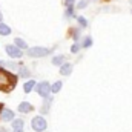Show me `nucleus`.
Segmentation results:
<instances>
[{"instance_id":"f03ea898","label":"nucleus","mask_w":132,"mask_h":132,"mask_svg":"<svg viewBox=\"0 0 132 132\" xmlns=\"http://www.w3.org/2000/svg\"><path fill=\"white\" fill-rule=\"evenodd\" d=\"M51 52H52V49L43 48V46H32V48L26 49V55L31 57V59H43V57L49 55Z\"/></svg>"},{"instance_id":"ddd939ff","label":"nucleus","mask_w":132,"mask_h":132,"mask_svg":"<svg viewBox=\"0 0 132 132\" xmlns=\"http://www.w3.org/2000/svg\"><path fill=\"white\" fill-rule=\"evenodd\" d=\"M92 37L91 35H86V37H83V40H81V43H80V46L83 48V49H88V48H91L92 46Z\"/></svg>"},{"instance_id":"f8f14e48","label":"nucleus","mask_w":132,"mask_h":132,"mask_svg":"<svg viewBox=\"0 0 132 132\" xmlns=\"http://www.w3.org/2000/svg\"><path fill=\"white\" fill-rule=\"evenodd\" d=\"M65 19H75V5L65 8Z\"/></svg>"},{"instance_id":"6ab92c4d","label":"nucleus","mask_w":132,"mask_h":132,"mask_svg":"<svg viewBox=\"0 0 132 132\" xmlns=\"http://www.w3.org/2000/svg\"><path fill=\"white\" fill-rule=\"evenodd\" d=\"M11 31H12V29H11L6 23H3V22L0 23V35H9Z\"/></svg>"},{"instance_id":"dca6fc26","label":"nucleus","mask_w":132,"mask_h":132,"mask_svg":"<svg viewBox=\"0 0 132 132\" xmlns=\"http://www.w3.org/2000/svg\"><path fill=\"white\" fill-rule=\"evenodd\" d=\"M19 75H20V77H23V78H29L31 72H29V69H28L26 66L20 65V66H19Z\"/></svg>"},{"instance_id":"423d86ee","label":"nucleus","mask_w":132,"mask_h":132,"mask_svg":"<svg viewBox=\"0 0 132 132\" xmlns=\"http://www.w3.org/2000/svg\"><path fill=\"white\" fill-rule=\"evenodd\" d=\"M19 112H22V114H29V112H32L34 111V106L29 103V101H22L20 104H19Z\"/></svg>"},{"instance_id":"412c9836","label":"nucleus","mask_w":132,"mask_h":132,"mask_svg":"<svg viewBox=\"0 0 132 132\" xmlns=\"http://www.w3.org/2000/svg\"><path fill=\"white\" fill-rule=\"evenodd\" d=\"M0 66L11 68V69H17V68H19V66H17V63H14V62H5V60H0Z\"/></svg>"},{"instance_id":"aec40b11","label":"nucleus","mask_w":132,"mask_h":132,"mask_svg":"<svg viewBox=\"0 0 132 132\" xmlns=\"http://www.w3.org/2000/svg\"><path fill=\"white\" fill-rule=\"evenodd\" d=\"M88 5H89V0H78L77 3H75V9H85V8H88Z\"/></svg>"},{"instance_id":"6e6552de","label":"nucleus","mask_w":132,"mask_h":132,"mask_svg":"<svg viewBox=\"0 0 132 132\" xmlns=\"http://www.w3.org/2000/svg\"><path fill=\"white\" fill-rule=\"evenodd\" d=\"M72 69H74L72 63L65 62L63 65L60 66V74H62V75H65V77H68V75H71V74H72Z\"/></svg>"},{"instance_id":"a211bd4d","label":"nucleus","mask_w":132,"mask_h":132,"mask_svg":"<svg viewBox=\"0 0 132 132\" xmlns=\"http://www.w3.org/2000/svg\"><path fill=\"white\" fill-rule=\"evenodd\" d=\"M62 88H63V83H62L60 80H59V81H55L54 85H51V94H59Z\"/></svg>"},{"instance_id":"0eeeda50","label":"nucleus","mask_w":132,"mask_h":132,"mask_svg":"<svg viewBox=\"0 0 132 132\" xmlns=\"http://www.w3.org/2000/svg\"><path fill=\"white\" fill-rule=\"evenodd\" d=\"M0 118L6 123V121H12L14 120V112L11 111V109H2V112H0Z\"/></svg>"},{"instance_id":"7ed1b4c3","label":"nucleus","mask_w":132,"mask_h":132,"mask_svg":"<svg viewBox=\"0 0 132 132\" xmlns=\"http://www.w3.org/2000/svg\"><path fill=\"white\" fill-rule=\"evenodd\" d=\"M31 128L35 132H45L46 128H48V123H46V120L42 115H37V117H34L32 121H31Z\"/></svg>"},{"instance_id":"9b49d317","label":"nucleus","mask_w":132,"mask_h":132,"mask_svg":"<svg viewBox=\"0 0 132 132\" xmlns=\"http://www.w3.org/2000/svg\"><path fill=\"white\" fill-rule=\"evenodd\" d=\"M75 20L78 23V28H81V29L88 28V25H89V22H88V19L85 15H75Z\"/></svg>"},{"instance_id":"9d476101","label":"nucleus","mask_w":132,"mask_h":132,"mask_svg":"<svg viewBox=\"0 0 132 132\" xmlns=\"http://www.w3.org/2000/svg\"><path fill=\"white\" fill-rule=\"evenodd\" d=\"M35 85H37V83H35V80L29 78V80H28V81H25V85H23V92H25V94H29L34 88H35Z\"/></svg>"},{"instance_id":"4be33fe9","label":"nucleus","mask_w":132,"mask_h":132,"mask_svg":"<svg viewBox=\"0 0 132 132\" xmlns=\"http://www.w3.org/2000/svg\"><path fill=\"white\" fill-rule=\"evenodd\" d=\"M80 29L81 28H72L71 29V35H72L74 42H78V38H80Z\"/></svg>"},{"instance_id":"f3484780","label":"nucleus","mask_w":132,"mask_h":132,"mask_svg":"<svg viewBox=\"0 0 132 132\" xmlns=\"http://www.w3.org/2000/svg\"><path fill=\"white\" fill-rule=\"evenodd\" d=\"M51 103H52V97L49 95V97H46L45 101H43V108H42V114H46L48 111H49V106H51Z\"/></svg>"},{"instance_id":"cd10ccee","label":"nucleus","mask_w":132,"mask_h":132,"mask_svg":"<svg viewBox=\"0 0 132 132\" xmlns=\"http://www.w3.org/2000/svg\"><path fill=\"white\" fill-rule=\"evenodd\" d=\"M129 3H131V5H132V0H129Z\"/></svg>"},{"instance_id":"4468645a","label":"nucleus","mask_w":132,"mask_h":132,"mask_svg":"<svg viewBox=\"0 0 132 132\" xmlns=\"http://www.w3.org/2000/svg\"><path fill=\"white\" fill-rule=\"evenodd\" d=\"M51 62H52V65H54V66H59V68H60V66H62V65L66 62V59H65V55L59 54V55L52 57V60H51Z\"/></svg>"},{"instance_id":"f257e3e1","label":"nucleus","mask_w":132,"mask_h":132,"mask_svg":"<svg viewBox=\"0 0 132 132\" xmlns=\"http://www.w3.org/2000/svg\"><path fill=\"white\" fill-rule=\"evenodd\" d=\"M17 80H19L17 75L11 74L9 71L3 69V68L0 66V91H2V92H5V94L11 92V91L15 88Z\"/></svg>"},{"instance_id":"5701e85b","label":"nucleus","mask_w":132,"mask_h":132,"mask_svg":"<svg viewBox=\"0 0 132 132\" xmlns=\"http://www.w3.org/2000/svg\"><path fill=\"white\" fill-rule=\"evenodd\" d=\"M80 49H81L80 43H78V42H74V43H72V46H71V52H72V54H77Z\"/></svg>"},{"instance_id":"20e7f679","label":"nucleus","mask_w":132,"mask_h":132,"mask_svg":"<svg viewBox=\"0 0 132 132\" xmlns=\"http://www.w3.org/2000/svg\"><path fill=\"white\" fill-rule=\"evenodd\" d=\"M34 89L37 91V94H38L42 98H46V97L51 95V85H49L48 81H40V83H37Z\"/></svg>"},{"instance_id":"b1692460","label":"nucleus","mask_w":132,"mask_h":132,"mask_svg":"<svg viewBox=\"0 0 132 132\" xmlns=\"http://www.w3.org/2000/svg\"><path fill=\"white\" fill-rule=\"evenodd\" d=\"M75 3H77V0H63L65 8H66V6H72V5H75Z\"/></svg>"},{"instance_id":"c85d7f7f","label":"nucleus","mask_w":132,"mask_h":132,"mask_svg":"<svg viewBox=\"0 0 132 132\" xmlns=\"http://www.w3.org/2000/svg\"><path fill=\"white\" fill-rule=\"evenodd\" d=\"M131 12H132V11H131Z\"/></svg>"},{"instance_id":"bb28decb","label":"nucleus","mask_w":132,"mask_h":132,"mask_svg":"<svg viewBox=\"0 0 132 132\" xmlns=\"http://www.w3.org/2000/svg\"><path fill=\"white\" fill-rule=\"evenodd\" d=\"M2 109H3V103H0V112H2Z\"/></svg>"},{"instance_id":"39448f33","label":"nucleus","mask_w":132,"mask_h":132,"mask_svg":"<svg viewBox=\"0 0 132 132\" xmlns=\"http://www.w3.org/2000/svg\"><path fill=\"white\" fill-rule=\"evenodd\" d=\"M5 51H6V54H8L11 59H20V57L23 55V51L19 49L15 45H6V46H5Z\"/></svg>"},{"instance_id":"393cba45","label":"nucleus","mask_w":132,"mask_h":132,"mask_svg":"<svg viewBox=\"0 0 132 132\" xmlns=\"http://www.w3.org/2000/svg\"><path fill=\"white\" fill-rule=\"evenodd\" d=\"M2 22H3V14L0 12V23H2Z\"/></svg>"},{"instance_id":"1a4fd4ad","label":"nucleus","mask_w":132,"mask_h":132,"mask_svg":"<svg viewBox=\"0 0 132 132\" xmlns=\"http://www.w3.org/2000/svg\"><path fill=\"white\" fill-rule=\"evenodd\" d=\"M23 120L22 118H14L12 120V132H23Z\"/></svg>"},{"instance_id":"2eb2a0df","label":"nucleus","mask_w":132,"mask_h":132,"mask_svg":"<svg viewBox=\"0 0 132 132\" xmlns=\"http://www.w3.org/2000/svg\"><path fill=\"white\" fill-rule=\"evenodd\" d=\"M14 45H15L19 49H22V51H23V49H28V43H26L23 38H20V37H17V38L14 40Z\"/></svg>"},{"instance_id":"a878e982","label":"nucleus","mask_w":132,"mask_h":132,"mask_svg":"<svg viewBox=\"0 0 132 132\" xmlns=\"http://www.w3.org/2000/svg\"><path fill=\"white\" fill-rule=\"evenodd\" d=\"M0 132H8V131H6L5 128H2V129H0Z\"/></svg>"}]
</instances>
